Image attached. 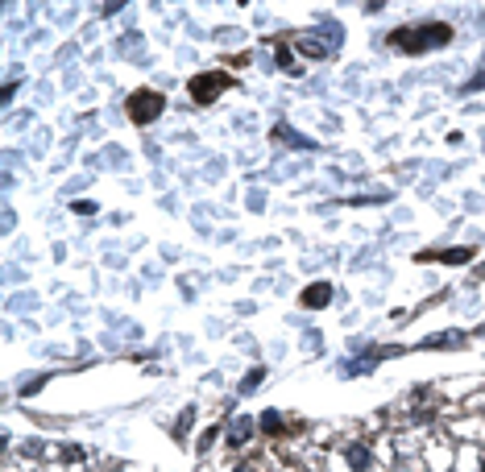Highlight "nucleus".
<instances>
[{"label": "nucleus", "mask_w": 485, "mask_h": 472, "mask_svg": "<svg viewBox=\"0 0 485 472\" xmlns=\"http://www.w3.org/2000/svg\"><path fill=\"white\" fill-rule=\"evenodd\" d=\"M262 381H266V369H249V377L241 381V394H253V390H257Z\"/></svg>", "instance_id": "obj_10"}, {"label": "nucleus", "mask_w": 485, "mask_h": 472, "mask_svg": "<svg viewBox=\"0 0 485 472\" xmlns=\"http://www.w3.org/2000/svg\"><path fill=\"white\" fill-rule=\"evenodd\" d=\"M249 435H253V419H233V427H228V444H233V448H245Z\"/></svg>", "instance_id": "obj_6"}, {"label": "nucleus", "mask_w": 485, "mask_h": 472, "mask_svg": "<svg viewBox=\"0 0 485 472\" xmlns=\"http://www.w3.org/2000/svg\"><path fill=\"white\" fill-rule=\"evenodd\" d=\"M278 63H282L287 71H294V75H299V67H294V63H291V50H287V46H278Z\"/></svg>", "instance_id": "obj_12"}, {"label": "nucleus", "mask_w": 485, "mask_h": 472, "mask_svg": "<svg viewBox=\"0 0 485 472\" xmlns=\"http://www.w3.org/2000/svg\"><path fill=\"white\" fill-rule=\"evenodd\" d=\"M348 464H353V472H365L369 468V448H365V444H353V448H348Z\"/></svg>", "instance_id": "obj_9"}, {"label": "nucleus", "mask_w": 485, "mask_h": 472, "mask_svg": "<svg viewBox=\"0 0 485 472\" xmlns=\"http://www.w3.org/2000/svg\"><path fill=\"white\" fill-rule=\"evenodd\" d=\"M394 50H403V54H427V50H439L452 42V25L444 21H432V25H403V29H394L386 38Z\"/></svg>", "instance_id": "obj_1"}, {"label": "nucleus", "mask_w": 485, "mask_h": 472, "mask_svg": "<svg viewBox=\"0 0 485 472\" xmlns=\"http://www.w3.org/2000/svg\"><path fill=\"white\" fill-rule=\"evenodd\" d=\"M262 431H270V435H278V431H282V419H278L274 410H266V414H262Z\"/></svg>", "instance_id": "obj_11"}, {"label": "nucleus", "mask_w": 485, "mask_h": 472, "mask_svg": "<svg viewBox=\"0 0 485 472\" xmlns=\"http://www.w3.org/2000/svg\"><path fill=\"white\" fill-rule=\"evenodd\" d=\"M162 108H166V95L154 92V87H142V92H133L129 100H124V112H129L133 124H149V120H158V117H162Z\"/></svg>", "instance_id": "obj_2"}, {"label": "nucleus", "mask_w": 485, "mask_h": 472, "mask_svg": "<svg viewBox=\"0 0 485 472\" xmlns=\"http://www.w3.org/2000/svg\"><path fill=\"white\" fill-rule=\"evenodd\" d=\"M299 303H303L307 311L328 307V303H332V286H328V282H311L307 290H303V294H299Z\"/></svg>", "instance_id": "obj_5"}, {"label": "nucleus", "mask_w": 485, "mask_h": 472, "mask_svg": "<svg viewBox=\"0 0 485 472\" xmlns=\"http://www.w3.org/2000/svg\"><path fill=\"white\" fill-rule=\"evenodd\" d=\"M473 257V249H444V253H419V261H448V265H461Z\"/></svg>", "instance_id": "obj_7"}, {"label": "nucleus", "mask_w": 485, "mask_h": 472, "mask_svg": "<svg viewBox=\"0 0 485 472\" xmlns=\"http://www.w3.org/2000/svg\"><path fill=\"white\" fill-rule=\"evenodd\" d=\"M294 46L303 50L307 58H332V54H336V42H324L319 33H303V38H299Z\"/></svg>", "instance_id": "obj_4"}, {"label": "nucleus", "mask_w": 485, "mask_h": 472, "mask_svg": "<svg viewBox=\"0 0 485 472\" xmlns=\"http://www.w3.org/2000/svg\"><path fill=\"white\" fill-rule=\"evenodd\" d=\"M477 87H485V71L477 75V79H469V83H464V92H477Z\"/></svg>", "instance_id": "obj_14"}, {"label": "nucleus", "mask_w": 485, "mask_h": 472, "mask_svg": "<svg viewBox=\"0 0 485 472\" xmlns=\"http://www.w3.org/2000/svg\"><path fill=\"white\" fill-rule=\"evenodd\" d=\"M75 212H79V215H92V212H96V203H87V199H79V203H75Z\"/></svg>", "instance_id": "obj_13"}, {"label": "nucleus", "mask_w": 485, "mask_h": 472, "mask_svg": "<svg viewBox=\"0 0 485 472\" xmlns=\"http://www.w3.org/2000/svg\"><path fill=\"white\" fill-rule=\"evenodd\" d=\"M224 87H233V79H228V75H220V71L195 75V79H191V100H195V104H212Z\"/></svg>", "instance_id": "obj_3"}, {"label": "nucleus", "mask_w": 485, "mask_h": 472, "mask_svg": "<svg viewBox=\"0 0 485 472\" xmlns=\"http://www.w3.org/2000/svg\"><path fill=\"white\" fill-rule=\"evenodd\" d=\"M274 137H282V141L294 145V149H316V141H307L303 133H294V129H287V124H274Z\"/></svg>", "instance_id": "obj_8"}]
</instances>
